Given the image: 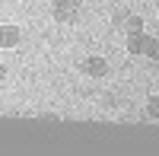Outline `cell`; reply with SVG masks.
Here are the masks:
<instances>
[{
  "instance_id": "6da1fadb",
  "label": "cell",
  "mask_w": 159,
  "mask_h": 156,
  "mask_svg": "<svg viewBox=\"0 0 159 156\" xmlns=\"http://www.w3.org/2000/svg\"><path fill=\"white\" fill-rule=\"evenodd\" d=\"M127 51L130 54H147V57H156L159 61V42L143 32H130L127 35Z\"/></svg>"
},
{
  "instance_id": "7a4b0ae2",
  "label": "cell",
  "mask_w": 159,
  "mask_h": 156,
  "mask_svg": "<svg viewBox=\"0 0 159 156\" xmlns=\"http://www.w3.org/2000/svg\"><path fill=\"white\" fill-rule=\"evenodd\" d=\"M57 22H76L80 19V0H54V7H51Z\"/></svg>"
},
{
  "instance_id": "3957f363",
  "label": "cell",
  "mask_w": 159,
  "mask_h": 156,
  "mask_svg": "<svg viewBox=\"0 0 159 156\" xmlns=\"http://www.w3.org/2000/svg\"><path fill=\"white\" fill-rule=\"evenodd\" d=\"M16 45H19V29L16 25H0V48L13 51Z\"/></svg>"
},
{
  "instance_id": "277c9868",
  "label": "cell",
  "mask_w": 159,
  "mask_h": 156,
  "mask_svg": "<svg viewBox=\"0 0 159 156\" xmlns=\"http://www.w3.org/2000/svg\"><path fill=\"white\" fill-rule=\"evenodd\" d=\"M83 70L89 76H105V73H108V64H105V57H86L83 61Z\"/></svg>"
},
{
  "instance_id": "5b68a950",
  "label": "cell",
  "mask_w": 159,
  "mask_h": 156,
  "mask_svg": "<svg viewBox=\"0 0 159 156\" xmlns=\"http://www.w3.org/2000/svg\"><path fill=\"white\" fill-rule=\"evenodd\" d=\"M121 29H127V35H130V32H143V19H140V16H130V13H127Z\"/></svg>"
},
{
  "instance_id": "8992f818",
  "label": "cell",
  "mask_w": 159,
  "mask_h": 156,
  "mask_svg": "<svg viewBox=\"0 0 159 156\" xmlns=\"http://www.w3.org/2000/svg\"><path fill=\"white\" fill-rule=\"evenodd\" d=\"M147 115H150V118H159V96H156V99H150V105H147Z\"/></svg>"
},
{
  "instance_id": "52a82bcc",
  "label": "cell",
  "mask_w": 159,
  "mask_h": 156,
  "mask_svg": "<svg viewBox=\"0 0 159 156\" xmlns=\"http://www.w3.org/2000/svg\"><path fill=\"white\" fill-rule=\"evenodd\" d=\"M3 76H7V70H3V64H0V80H3Z\"/></svg>"
}]
</instances>
